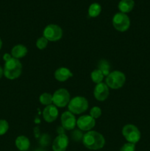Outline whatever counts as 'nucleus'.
<instances>
[{"mask_svg": "<svg viewBox=\"0 0 150 151\" xmlns=\"http://www.w3.org/2000/svg\"><path fill=\"white\" fill-rule=\"evenodd\" d=\"M12 55L10 54H9V53H5V54L3 55V59H4V61H7V60H9L10 59L12 58Z\"/></svg>", "mask_w": 150, "mask_h": 151, "instance_id": "a878e982", "label": "nucleus"}, {"mask_svg": "<svg viewBox=\"0 0 150 151\" xmlns=\"http://www.w3.org/2000/svg\"><path fill=\"white\" fill-rule=\"evenodd\" d=\"M49 41L44 36L41 37V38H38L36 41V47L38 50H44L46 47L48 45Z\"/></svg>", "mask_w": 150, "mask_h": 151, "instance_id": "4be33fe9", "label": "nucleus"}, {"mask_svg": "<svg viewBox=\"0 0 150 151\" xmlns=\"http://www.w3.org/2000/svg\"><path fill=\"white\" fill-rule=\"evenodd\" d=\"M135 6V1L134 0H121L119 3V10L121 13H127L132 10Z\"/></svg>", "mask_w": 150, "mask_h": 151, "instance_id": "f3484780", "label": "nucleus"}, {"mask_svg": "<svg viewBox=\"0 0 150 151\" xmlns=\"http://www.w3.org/2000/svg\"><path fill=\"white\" fill-rule=\"evenodd\" d=\"M101 110L99 107H97V106H94L92 109H91V111H90V116L91 117L94 118V119H98L101 116Z\"/></svg>", "mask_w": 150, "mask_h": 151, "instance_id": "5701e85b", "label": "nucleus"}, {"mask_svg": "<svg viewBox=\"0 0 150 151\" xmlns=\"http://www.w3.org/2000/svg\"><path fill=\"white\" fill-rule=\"evenodd\" d=\"M96 125V120L90 115H83L78 118L76 120V125L79 129L84 131H90L94 128Z\"/></svg>", "mask_w": 150, "mask_h": 151, "instance_id": "9d476101", "label": "nucleus"}, {"mask_svg": "<svg viewBox=\"0 0 150 151\" xmlns=\"http://www.w3.org/2000/svg\"><path fill=\"white\" fill-rule=\"evenodd\" d=\"M122 135L127 142L136 144L140 141L141 137L139 129L135 125L132 124H127L122 128Z\"/></svg>", "mask_w": 150, "mask_h": 151, "instance_id": "39448f33", "label": "nucleus"}, {"mask_svg": "<svg viewBox=\"0 0 150 151\" xmlns=\"http://www.w3.org/2000/svg\"><path fill=\"white\" fill-rule=\"evenodd\" d=\"M1 47H2V41H1V38H0V50H1Z\"/></svg>", "mask_w": 150, "mask_h": 151, "instance_id": "cd10ccee", "label": "nucleus"}, {"mask_svg": "<svg viewBox=\"0 0 150 151\" xmlns=\"http://www.w3.org/2000/svg\"><path fill=\"white\" fill-rule=\"evenodd\" d=\"M53 104L57 108H63L68 106L71 100L70 93L66 88H59L52 94Z\"/></svg>", "mask_w": 150, "mask_h": 151, "instance_id": "423d86ee", "label": "nucleus"}, {"mask_svg": "<svg viewBox=\"0 0 150 151\" xmlns=\"http://www.w3.org/2000/svg\"><path fill=\"white\" fill-rule=\"evenodd\" d=\"M15 145L18 150L20 151H26L29 150V147H30V141L28 137L21 135L16 139Z\"/></svg>", "mask_w": 150, "mask_h": 151, "instance_id": "2eb2a0df", "label": "nucleus"}, {"mask_svg": "<svg viewBox=\"0 0 150 151\" xmlns=\"http://www.w3.org/2000/svg\"><path fill=\"white\" fill-rule=\"evenodd\" d=\"M104 75H103L102 72L99 70V69H95L93 71L91 74V78L92 81L95 83L99 84L100 83H102L103 80H104Z\"/></svg>", "mask_w": 150, "mask_h": 151, "instance_id": "aec40b11", "label": "nucleus"}, {"mask_svg": "<svg viewBox=\"0 0 150 151\" xmlns=\"http://www.w3.org/2000/svg\"><path fill=\"white\" fill-rule=\"evenodd\" d=\"M119 151H135V144L127 142L125 143L120 148Z\"/></svg>", "mask_w": 150, "mask_h": 151, "instance_id": "393cba45", "label": "nucleus"}, {"mask_svg": "<svg viewBox=\"0 0 150 151\" xmlns=\"http://www.w3.org/2000/svg\"><path fill=\"white\" fill-rule=\"evenodd\" d=\"M4 75L9 80H15L19 78L22 72V64L19 59L12 58L5 62L3 69Z\"/></svg>", "mask_w": 150, "mask_h": 151, "instance_id": "f03ea898", "label": "nucleus"}, {"mask_svg": "<svg viewBox=\"0 0 150 151\" xmlns=\"http://www.w3.org/2000/svg\"><path fill=\"white\" fill-rule=\"evenodd\" d=\"M113 25L116 30L125 32L130 27V19L125 13H117L113 18Z\"/></svg>", "mask_w": 150, "mask_h": 151, "instance_id": "6e6552de", "label": "nucleus"}, {"mask_svg": "<svg viewBox=\"0 0 150 151\" xmlns=\"http://www.w3.org/2000/svg\"><path fill=\"white\" fill-rule=\"evenodd\" d=\"M94 95L98 101H104L109 96V87L104 83L96 84L94 90Z\"/></svg>", "mask_w": 150, "mask_h": 151, "instance_id": "9b49d317", "label": "nucleus"}, {"mask_svg": "<svg viewBox=\"0 0 150 151\" xmlns=\"http://www.w3.org/2000/svg\"><path fill=\"white\" fill-rule=\"evenodd\" d=\"M43 36L46 38L49 41L55 42L61 39L63 37V29L58 25L51 24L44 28Z\"/></svg>", "mask_w": 150, "mask_h": 151, "instance_id": "0eeeda50", "label": "nucleus"}, {"mask_svg": "<svg viewBox=\"0 0 150 151\" xmlns=\"http://www.w3.org/2000/svg\"><path fill=\"white\" fill-rule=\"evenodd\" d=\"M58 109L54 104L49 105L44 108L43 111V117L46 122H53L58 116Z\"/></svg>", "mask_w": 150, "mask_h": 151, "instance_id": "ddd939ff", "label": "nucleus"}, {"mask_svg": "<svg viewBox=\"0 0 150 151\" xmlns=\"http://www.w3.org/2000/svg\"><path fill=\"white\" fill-rule=\"evenodd\" d=\"M110 65L106 60H101L99 64V69L103 73L104 76L107 77L110 74Z\"/></svg>", "mask_w": 150, "mask_h": 151, "instance_id": "412c9836", "label": "nucleus"}, {"mask_svg": "<svg viewBox=\"0 0 150 151\" xmlns=\"http://www.w3.org/2000/svg\"><path fill=\"white\" fill-rule=\"evenodd\" d=\"M4 75V72H3V69L1 68V66H0V79L1 78V77H2V75Z\"/></svg>", "mask_w": 150, "mask_h": 151, "instance_id": "bb28decb", "label": "nucleus"}, {"mask_svg": "<svg viewBox=\"0 0 150 151\" xmlns=\"http://www.w3.org/2000/svg\"><path fill=\"white\" fill-rule=\"evenodd\" d=\"M9 129V124L4 119H0V136L4 135Z\"/></svg>", "mask_w": 150, "mask_h": 151, "instance_id": "b1692460", "label": "nucleus"}, {"mask_svg": "<svg viewBox=\"0 0 150 151\" xmlns=\"http://www.w3.org/2000/svg\"><path fill=\"white\" fill-rule=\"evenodd\" d=\"M28 52V50L23 44H17L14 46L11 50L12 57L16 59H20L26 55Z\"/></svg>", "mask_w": 150, "mask_h": 151, "instance_id": "dca6fc26", "label": "nucleus"}, {"mask_svg": "<svg viewBox=\"0 0 150 151\" xmlns=\"http://www.w3.org/2000/svg\"><path fill=\"white\" fill-rule=\"evenodd\" d=\"M72 77L73 73L70 69L66 67L58 68L54 72V78L59 82H65Z\"/></svg>", "mask_w": 150, "mask_h": 151, "instance_id": "4468645a", "label": "nucleus"}, {"mask_svg": "<svg viewBox=\"0 0 150 151\" xmlns=\"http://www.w3.org/2000/svg\"><path fill=\"white\" fill-rule=\"evenodd\" d=\"M101 7L99 3H93L88 8V15L91 18H96L101 13Z\"/></svg>", "mask_w": 150, "mask_h": 151, "instance_id": "a211bd4d", "label": "nucleus"}, {"mask_svg": "<svg viewBox=\"0 0 150 151\" xmlns=\"http://www.w3.org/2000/svg\"><path fill=\"white\" fill-rule=\"evenodd\" d=\"M60 121H61L62 127L68 131L74 129L75 126L76 125V117H75L74 114L69 111H65L62 114Z\"/></svg>", "mask_w": 150, "mask_h": 151, "instance_id": "1a4fd4ad", "label": "nucleus"}, {"mask_svg": "<svg viewBox=\"0 0 150 151\" xmlns=\"http://www.w3.org/2000/svg\"><path fill=\"white\" fill-rule=\"evenodd\" d=\"M82 143L86 148L92 150H98L103 148L105 145V139L97 131H90L84 134Z\"/></svg>", "mask_w": 150, "mask_h": 151, "instance_id": "f257e3e1", "label": "nucleus"}, {"mask_svg": "<svg viewBox=\"0 0 150 151\" xmlns=\"http://www.w3.org/2000/svg\"><path fill=\"white\" fill-rule=\"evenodd\" d=\"M69 137L64 134L57 136L52 142L53 151H66L69 146Z\"/></svg>", "mask_w": 150, "mask_h": 151, "instance_id": "f8f14e48", "label": "nucleus"}, {"mask_svg": "<svg viewBox=\"0 0 150 151\" xmlns=\"http://www.w3.org/2000/svg\"><path fill=\"white\" fill-rule=\"evenodd\" d=\"M106 84L109 88L112 89L121 88L126 82V76L124 74L120 71H113L110 72L106 77Z\"/></svg>", "mask_w": 150, "mask_h": 151, "instance_id": "7ed1b4c3", "label": "nucleus"}, {"mask_svg": "<svg viewBox=\"0 0 150 151\" xmlns=\"http://www.w3.org/2000/svg\"><path fill=\"white\" fill-rule=\"evenodd\" d=\"M39 102L44 106H49L53 103L52 94L48 92H44L41 94L39 97Z\"/></svg>", "mask_w": 150, "mask_h": 151, "instance_id": "6ab92c4d", "label": "nucleus"}, {"mask_svg": "<svg viewBox=\"0 0 150 151\" xmlns=\"http://www.w3.org/2000/svg\"><path fill=\"white\" fill-rule=\"evenodd\" d=\"M68 109L74 114H80L86 111L88 109V101L85 97L77 96L71 99Z\"/></svg>", "mask_w": 150, "mask_h": 151, "instance_id": "20e7f679", "label": "nucleus"}]
</instances>
